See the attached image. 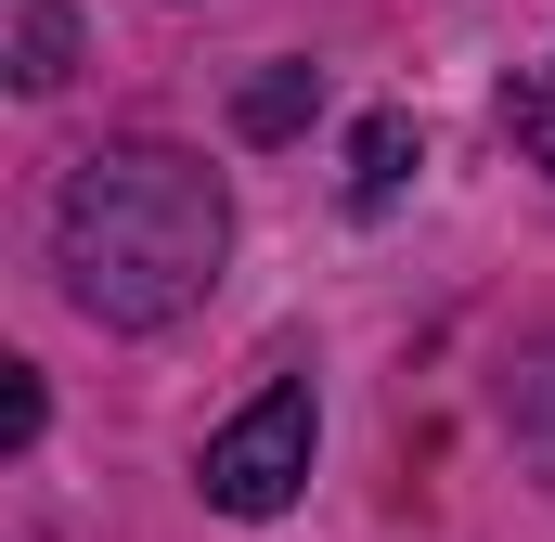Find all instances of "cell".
Masks as SVG:
<instances>
[{"instance_id":"1","label":"cell","mask_w":555,"mask_h":542,"mask_svg":"<svg viewBox=\"0 0 555 542\" xmlns=\"http://www.w3.org/2000/svg\"><path fill=\"white\" fill-rule=\"evenodd\" d=\"M233 259V194H220V168L207 155H181V142H104V155H78L65 168V194H52V271H65V297L91 310V323H181L207 284Z\"/></svg>"},{"instance_id":"6","label":"cell","mask_w":555,"mask_h":542,"mask_svg":"<svg viewBox=\"0 0 555 542\" xmlns=\"http://www.w3.org/2000/svg\"><path fill=\"white\" fill-rule=\"evenodd\" d=\"M504 130H517V142H530V155L555 168V65H530V78L504 91Z\"/></svg>"},{"instance_id":"3","label":"cell","mask_w":555,"mask_h":542,"mask_svg":"<svg viewBox=\"0 0 555 542\" xmlns=\"http://www.w3.org/2000/svg\"><path fill=\"white\" fill-rule=\"evenodd\" d=\"M13 78H26V91H65V78H78V13H65V0H26V13H13Z\"/></svg>"},{"instance_id":"2","label":"cell","mask_w":555,"mask_h":542,"mask_svg":"<svg viewBox=\"0 0 555 542\" xmlns=\"http://www.w3.org/2000/svg\"><path fill=\"white\" fill-rule=\"evenodd\" d=\"M310 439H323L310 375L259 388V401L207 439V504H220V517H284V504H297V478H310Z\"/></svg>"},{"instance_id":"7","label":"cell","mask_w":555,"mask_h":542,"mask_svg":"<svg viewBox=\"0 0 555 542\" xmlns=\"http://www.w3.org/2000/svg\"><path fill=\"white\" fill-rule=\"evenodd\" d=\"M0 439H13V452L39 439V375H26V362H13V388H0Z\"/></svg>"},{"instance_id":"5","label":"cell","mask_w":555,"mask_h":542,"mask_svg":"<svg viewBox=\"0 0 555 542\" xmlns=\"http://www.w3.org/2000/svg\"><path fill=\"white\" fill-rule=\"evenodd\" d=\"M414 181V117H362V142H349V207H388Z\"/></svg>"},{"instance_id":"4","label":"cell","mask_w":555,"mask_h":542,"mask_svg":"<svg viewBox=\"0 0 555 542\" xmlns=\"http://www.w3.org/2000/svg\"><path fill=\"white\" fill-rule=\"evenodd\" d=\"M310 104H323V78H310V65H259V78L233 91L246 142H284V130H310Z\"/></svg>"}]
</instances>
